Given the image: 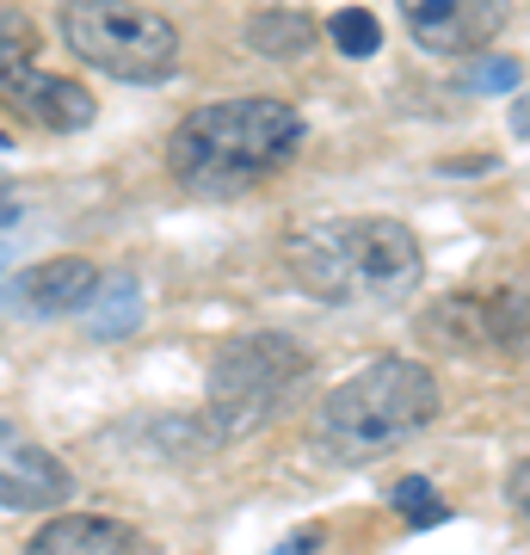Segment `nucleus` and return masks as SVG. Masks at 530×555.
Instances as JSON below:
<instances>
[{"mask_svg": "<svg viewBox=\"0 0 530 555\" xmlns=\"http://www.w3.org/2000/svg\"><path fill=\"white\" fill-rule=\"evenodd\" d=\"M309 137L302 112L284 100H222L185 112L167 142V167L197 198H241L277 167H290Z\"/></svg>", "mask_w": 530, "mask_h": 555, "instance_id": "obj_1", "label": "nucleus"}, {"mask_svg": "<svg viewBox=\"0 0 530 555\" xmlns=\"http://www.w3.org/2000/svg\"><path fill=\"white\" fill-rule=\"evenodd\" d=\"M290 278L321 302H408L426 278L419 241L408 222L395 217H346V222H314L296 229L290 247Z\"/></svg>", "mask_w": 530, "mask_h": 555, "instance_id": "obj_2", "label": "nucleus"}, {"mask_svg": "<svg viewBox=\"0 0 530 555\" xmlns=\"http://www.w3.org/2000/svg\"><path fill=\"white\" fill-rule=\"evenodd\" d=\"M432 420H438V383L413 358H371L358 377H346L321 401V438L346 463H371V456L408 444L413 433H426Z\"/></svg>", "mask_w": 530, "mask_h": 555, "instance_id": "obj_3", "label": "nucleus"}, {"mask_svg": "<svg viewBox=\"0 0 530 555\" xmlns=\"http://www.w3.org/2000/svg\"><path fill=\"white\" fill-rule=\"evenodd\" d=\"M62 38L87 68L112 80H137V87L167 80L179 62L173 20H160L137 0H62Z\"/></svg>", "mask_w": 530, "mask_h": 555, "instance_id": "obj_4", "label": "nucleus"}, {"mask_svg": "<svg viewBox=\"0 0 530 555\" xmlns=\"http://www.w3.org/2000/svg\"><path fill=\"white\" fill-rule=\"evenodd\" d=\"M302 371H309V352L296 339H284V334L235 339L217 358V371H210V420L222 433H247L259 420H272Z\"/></svg>", "mask_w": 530, "mask_h": 555, "instance_id": "obj_5", "label": "nucleus"}, {"mask_svg": "<svg viewBox=\"0 0 530 555\" xmlns=\"http://www.w3.org/2000/svg\"><path fill=\"white\" fill-rule=\"evenodd\" d=\"M408 38L432 56H475L506 31L512 0H395Z\"/></svg>", "mask_w": 530, "mask_h": 555, "instance_id": "obj_6", "label": "nucleus"}, {"mask_svg": "<svg viewBox=\"0 0 530 555\" xmlns=\"http://www.w3.org/2000/svg\"><path fill=\"white\" fill-rule=\"evenodd\" d=\"M75 494V476L56 451H43L31 433H20L13 420H0V506L13 513H50Z\"/></svg>", "mask_w": 530, "mask_h": 555, "instance_id": "obj_7", "label": "nucleus"}, {"mask_svg": "<svg viewBox=\"0 0 530 555\" xmlns=\"http://www.w3.org/2000/svg\"><path fill=\"white\" fill-rule=\"evenodd\" d=\"M0 100H13V112L25 118H38L43 130H56V137H75L93 124V93L80 87V80H56L31 68V62H0Z\"/></svg>", "mask_w": 530, "mask_h": 555, "instance_id": "obj_8", "label": "nucleus"}, {"mask_svg": "<svg viewBox=\"0 0 530 555\" xmlns=\"http://www.w3.org/2000/svg\"><path fill=\"white\" fill-rule=\"evenodd\" d=\"M25 555H160L137 525H118V518L99 513H62L56 525H43L31 537Z\"/></svg>", "mask_w": 530, "mask_h": 555, "instance_id": "obj_9", "label": "nucleus"}, {"mask_svg": "<svg viewBox=\"0 0 530 555\" xmlns=\"http://www.w3.org/2000/svg\"><path fill=\"white\" fill-rule=\"evenodd\" d=\"M93 291H99V272L87 259H50V266L20 278V297H25L31 315H68V309H80Z\"/></svg>", "mask_w": 530, "mask_h": 555, "instance_id": "obj_10", "label": "nucleus"}, {"mask_svg": "<svg viewBox=\"0 0 530 555\" xmlns=\"http://www.w3.org/2000/svg\"><path fill=\"white\" fill-rule=\"evenodd\" d=\"M247 43H254L259 56H277V62H290V56H302L314 43V20L309 13H259L254 25H247Z\"/></svg>", "mask_w": 530, "mask_h": 555, "instance_id": "obj_11", "label": "nucleus"}, {"mask_svg": "<svg viewBox=\"0 0 530 555\" xmlns=\"http://www.w3.org/2000/svg\"><path fill=\"white\" fill-rule=\"evenodd\" d=\"M137 321H142L137 278H112V284H105V302L93 309V334L99 339H124V334H137Z\"/></svg>", "mask_w": 530, "mask_h": 555, "instance_id": "obj_12", "label": "nucleus"}, {"mask_svg": "<svg viewBox=\"0 0 530 555\" xmlns=\"http://www.w3.org/2000/svg\"><path fill=\"white\" fill-rule=\"evenodd\" d=\"M327 38H334L339 56H376L383 25H376V13H364V7H346V13H334V20H327Z\"/></svg>", "mask_w": 530, "mask_h": 555, "instance_id": "obj_13", "label": "nucleus"}, {"mask_svg": "<svg viewBox=\"0 0 530 555\" xmlns=\"http://www.w3.org/2000/svg\"><path fill=\"white\" fill-rule=\"evenodd\" d=\"M395 506H401L408 525H419V531H426V525H444V500L432 494V481H426V476L401 481V488H395Z\"/></svg>", "mask_w": 530, "mask_h": 555, "instance_id": "obj_14", "label": "nucleus"}, {"mask_svg": "<svg viewBox=\"0 0 530 555\" xmlns=\"http://www.w3.org/2000/svg\"><path fill=\"white\" fill-rule=\"evenodd\" d=\"M512 80H518V62H475V68H463V87L469 93H506Z\"/></svg>", "mask_w": 530, "mask_h": 555, "instance_id": "obj_15", "label": "nucleus"}, {"mask_svg": "<svg viewBox=\"0 0 530 555\" xmlns=\"http://www.w3.org/2000/svg\"><path fill=\"white\" fill-rule=\"evenodd\" d=\"M512 506H518V518H525V463L512 469Z\"/></svg>", "mask_w": 530, "mask_h": 555, "instance_id": "obj_16", "label": "nucleus"}, {"mask_svg": "<svg viewBox=\"0 0 530 555\" xmlns=\"http://www.w3.org/2000/svg\"><path fill=\"white\" fill-rule=\"evenodd\" d=\"M13 217H20V204H13L7 192H0V222H13Z\"/></svg>", "mask_w": 530, "mask_h": 555, "instance_id": "obj_17", "label": "nucleus"}, {"mask_svg": "<svg viewBox=\"0 0 530 555\" xmlns=\"http://www.w3.org/2000/svg\"><path fill=\"white\" fill-rule=\"evenodd\" d=\"M0 149H7V137H0Z\"/></svg>", "mask_w": 530, "mask_h": 555, "instance_id": "obj_18", "label": "nucleus"}]
</instances>
